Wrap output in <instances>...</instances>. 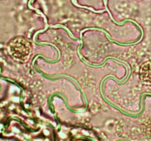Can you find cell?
<instances>
[{
    "label": "cell",
    "instance_id": "obj_2",
    "mask_svg": "<svg viewBox=\"0 0 151 141\" xmlns=\"http://www.w3.org/2000/svg\"><path fill=\"white\" fill-rule=\"evenodd\" d=\"M139 76L143 82L151 84V61L146 62L141 66Z\"/></svg>",
    "mask_w": 151,
    "mask_h": 141
},
{
    "label": "cell",
    "instance_id": "obj_1",
    "mask_svg": "<svg viewBox=\"0 0 151 141\" xmlns=\"http://www.w3.org/2000/svg\"><path fill=\"white\" fill-rule=\"evenodd\" d=\"M9 48L10 54L15 59L19 61H24L30 52L31 46L25 38L19 37L10 42Z\"/></svg>",
    "mask_w": 151,
    "mask_h": 141
}]
</instances>
